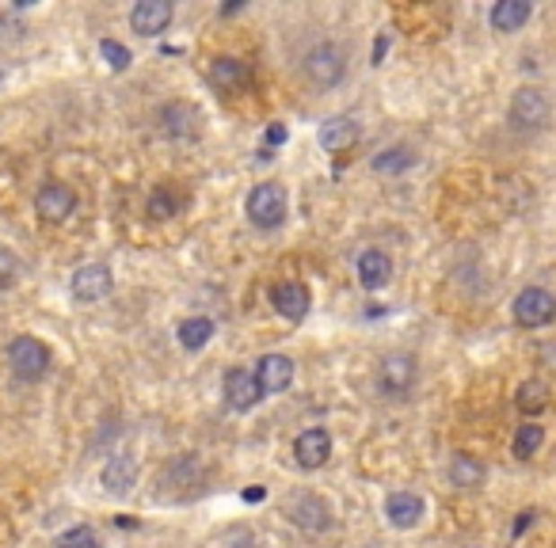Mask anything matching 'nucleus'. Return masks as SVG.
Instances as JSON below:
<instances>
[{"mask_svg":"<svg viewBox=\"0 0 556 548\" xmlns=\"http://www.w3.org/2000/svg\"><path fill=\"white\" fill-rule=\"evenodd\" d=\"M244 209H248V221L256 225V229H278L286 221V214H290V199H286V190L278 183H256Z\"/></svg>","mask_w":556,"mask_h":548,"instance_id":"1","label":"nucleus"},{"mask_svg":"<svg viewBox=\"0 0 556 548\" xmlns=\"http://www.w3.org/2000/svg\"><path fill=\"white\" fill-rule=\"evenodd\" d=\"M8 366L20 381H39L46 369H50V350H46V343H39L35 335H15L8 343Z\"/></svg>","mask_w":556,"mask_h":548,"instance_id":"2","label":"nucleus"},{"mask_svg":"<svg viewBox=\"0 0 556 548\" xmlns=\"http://www.w3.org/2000/svg\"><path fill=\"white\" fill-rule=\"evenodd\" d=\"M411 384H416V358L411 354L393 350L377 362V389L389 400H404L411 393Z\"/></svg>","mask_w":556,"mask_h":548,"instance_id":"3","label":"nucleus"},{"mask_svg":"<svg viewBox=\"0 0 556 548\" xmlns=\"http://www.w3.org/2000/svg\"><path fill=\"white\" fill-rule=\"evenodd\" d=\"M515 320L522 328H549L556 320V294H549L545 286H526L515 297Z\"/></svg>","mask_w":556,"mask_h":548,"instance_id":"4","label":"nucleus"},{"mask_svg":"<svg viewBox=\"0 0 556 548\" xmlns=\"http://www.w3.org/2000/svg\"><path fill=\"white\" fill-rule=\"evenodd\" d=\"M343 73H347V61H343L340 46L324 42V46H316V50L305 54V76L316 88H336L343 80Z\"/></svg>","mask_w":556,"mask_h":548,"instance_id":"5","label":"nucleus"},{"mask_svg":"<svg viewBox=\"0 0 556 548\" xmlns=\"http://www.w3.org/2000/svg\"><path fill=\"white\" fill-rule=\"evenodd\" d=\"M511 122L518 130H542L549 122V100L542 88H518L511 100Z\"/></svg>","mask_w":556,"mask_h":548,"instance_id":"6","label":"nucleus"},{"mask_svg":"<svg viewBox=\"0 0 556 548\" xmlns=\"http://www.w3.org/2000/svg\"><path fill=\"white\" fill-rule=\"evenodd\" d=\"M221 393H225V404L233 408V411H252L263 400V389H260V381H256V374L252 369H244V366H236V369H229L225 374V384H221Z\"/></svg>","mask_w":556,"mask_h":548,"instance_id":"7","label":"nucleus"},{"mask_svg":"<svg viewBox=\"0 0 556 548\" xmlns=\"http://www.w3.org/2000/svg\"><path fill=\"white\" fill-rule=\"evenodd\" d=\"M331 457V434L324 427H309L294 438V461L301 469H321Z\"/></svg>","mask_w":556,"mask_h":548,"instance_id":"8","label":"nucleus"},{"mask_svg":"<svg viewBox=\"0 0 556 548\" xmlns=\"http://www.w3.org/2000/svg\"><path fill=\"white\" fill-rule=\"evenodd\" d=\"M271 305H275V313L286 316V320H305L309 313V286L305 282H297V278H286V282H275L271 286Z\"/></svg>","mask_w":556,"mask_h":548,"instance_id":"9","label":"nucleus"},{"mask_svg":"<svg viewBox=\"0 0 556 548\" xmlns=\"http://www.w3.org/2000/svg\"><path fill=\"white\" fill-rule=\"evenodd\" d=\"M290 522L305 534H324V529H331V507L321 495H297L290 503Z\"/></svg>","mask_w":556,"mask_h":548,"instance_id":"10","label":"nucleus"},{"mask_svg":"<svg viewBox=\"0 0 556 548\" xmlns=\"http://www.w3.org/2000/svg\"><path fill=\"white\" fill-rule=\"evenodd\" d=\"M110 286H115V278H110L107 263H84L73 274V297L76 301H103L110 294Z\"/></svg>","mask_w":556,"mask_h":548,"instance_id":"11","label":"nucleus"},{"mask_svg":"<svg viewBox=\"0 0 556 548\" xmlns=\"http://www.w3.org/2000/svg\"><path fill=\"white\" fill-rule=\"evenodd\" d=\"M168 23H172V4L168 0H141V4H134V12H130V27L137 31V35H146V39L164 35Z\"/></svg>","mask_w":556,"mask_h":548,"instance_id":"12","label":"nucleus"},{"mask_svg":"<svg viewBox=\"0 0 556 548\" xmlns=\"http://www.w3.org/2000/svg\"><path fill=\"white\" fill-rule=\"evenodd\" d=\"M161 134L172 137V141H190L199 134V110L190 103H183V100L164 103V110H161Z\"/></svg>","mask_w":556,"mask_h":548,"instance_id":"13","label":"nucleus"},{"mask_svg":"<svg viewBox=\"0 0 556 548\" xmlns=\"http://www.w3.org/2000/svg\"><path fill=\"white\" fill-rule=\"evenodd\" d=\"M35 209H39L42 221L57 225V221H66L73 209H76V195H73L66 183H46L39 195H35Z\"/></svg>","mask_w":556,"mask_h":548,"instance_id":"14","label":"nucleus"},{"mask_svg":"<svg viewBox=\"0 0 556 548\" xmlns=\"http://www.w3.org/2000/svg\"><path fill=\"white\" fill-rule=\"evenodd\" d=\"M252 374H256L263 393H286L294 384V362L286 354H263Z\"/></svg>","mask_w":556,"mask_h":548,"instance_id":"15","label":"nucleus"},{"mask_svg":"<svg viewBox=\"0 0 556 548\" xmlns=\"http://www.w3.org/2000/svg\"><path fill=\"white\" fill-rule=\"evenodd\" d=\"M423 510H427V503L419 491H393L385 499V518L396 529H416L423 522Z\"/></svg>","mask_w":556,"mask_h":548,"instance_id":"16","label":"nucleus"},{"mask_svg":"<svg viewBox=\"0 0 556 548\" xmlns=\"http://www.w3.org/2000/svg\"><path fill=\"white\" fill-rule=\"evenodd\" d=\"M355 274H358V282L366 286V289H385L393 282V260H389V252L366 248V252L358 255Z\"/></svg>","mask_w":556,"mask_h":548,"instance_id":"17","label":"nucleus"},{"mask_svg":"<svg viewBox=\"0 0 556 548\" xmlns=\"http://www.w3.org/2000/svg\"><path fill=\"white\" fill-rule=\"evenodd\" d=\"M100 480H103V488H107L110 495H126V491H134V483H137V461H134L130 454H115V457H110V461L103 464Z\"/></svg>","mask_w":556,"mask_h":548,"instance_id":"18","label":"nucleus"},{"mask_svg":"<svg viewBox=\"0 0 556 548\" xmlns=\"http://www.w3.org/2000/svg\"><path fill=\"white\" fill-rule=\"evenodd\" d=\"M210 80L221 92H241L252 84V69L244 66L241 57H217L210 66Z\"/></svg>","mask_w":556,"mask_h":548,"instance_id":"19","label":"nucleus"},{"mask_svg":"<svg viewBox=\"0 0 556 548\" xmlns=\"http://www.w3.org/2000/svg\"><path fill=\"white\" fill-rule=\"evenodd\" d=\"M530 15H534V4H526V0H499L491 8V27L503 31V35H515V31L530 23Z\"/></svg>","mask_w":556,"mask_h":548,"instance_id":"20","label":"nucleus"},{"mask_svg":"<svg viewBox=\"0 0 556 548\" xmlns=\"http://www.w3.org/2000/svg\"><path fill=\"white\" fill-rule=\"evenodd\" d=\"M358 141V122L355 119H328L321 126V149L324 153H347Z\"/></svg>","mask_w":556,"mask_h":548,"instance_id":"21","label":"nucleus"},{"mask_svg":"<svg viewBox=\"0 0 556 548\" xmlns=\"http://www.w3.org/2000/svg\"><path fill=\"white\" fill-rule=\"evenodd\" d=\"M484 476H488V469L476 457H469V454H454L450 457V483H454V488L476 491L484 483Z\"/></svg>","mask_w":556,"mask_h":548,"instance_id":"22","label":"nucleus"},{"mask_svg":"<svg viewBox=\"0 0 556 548\" xmlns=\"http://www.w3.org/2000/svg\"><path fill=\"white\" fill-rule=\"evenodd\" d=\"M515 408L522 415H542L549 408V384L545 381H522L518 384V393H515Z\"/></svg>","mask_w":556,"mask_h":548,"instance_id":"23","label":"nucleus"},{"mask_svg":"<svg viewBox=\"0 0 556 548\" xmlns=\"http://www.w3.org/2000/svg\"><path fill=\"white\" fill-rule=\"evenodd\" d=\"M176 335H180L183 350H202L206 343H210V335H214V320L210 316H187L176 328Z\"/></svg>","mask_w":556,"mask_h":548,"instance_id":"24","label":"nucleus"},{"mask_svg":"<svg viewBox=\"0 0 556 548\" xmlns=\"http://www.w3.org/2000/svg\"><path fill=\"white\" fill-rule=\"evenodd\" d=\"M542 446H545V427H542V423H534V419H526V423L518 427L515 442H511L515 457H518V461H530V457H534Z\"/></svg>","mask_w":556,"mask_h":548,"instance_id":"25","label":"nucleus"},{"mask_svg":"<svg viewBox=\"0 0 556 548\" xmlns=\"http://www.w3.org/2000/svg\"><path fill=\"white\" fill-rule=\"evenodd\" d=\"M411 164H416V153L404 149V145H393V149H385V153L374 156V172H381V175H401V172H408Z\"/></svg>","mask_w":556,"mask_h":548,"instance_id":"26","label":"nucleus"},{"mask_svg":"<svg viewBox=\"0 0 556 548\" xmlns=\"http://www.w3.org/2000/svg\"><path fill=\"white\" fill-rule=\"evenodd\" d=\"M180 206H183V199L176 195V190H172V187H156L149 195V202H146V214L153 221H168V217L180 214Z\"/></svg>","mask_w":556,"mask_h":548,"instance_id":"27","label":"nucleus"},{"mask_svg":"<svg viewBox=\"0 0 556 548\" xmlns=\"http://www.w3.org/2000/svg\"><path fill=\"white\" fill-rule=\"evenodd\" d=\"M57 548H100V541H95V529L73 526V529H66V534L57 537Z\"/></svg>","mask_w":556,"mask_h":548,"instance_id":"28","label":"nucleus"},{"mask_svg":"<svg viewBox=\"0 0 556 548\" xmlns=\"http://www.w3.org/2000/svg\"><path fill=\"white\" fill-rule=\"evenodd\" d=\"M100 54H103V61L115 73H122V69H130V50H126L122 42H115V39H103L100 42Z\"/></svg>","mask_w":556,"mask_h":548,"instance_id":"29","label":"nucleus"},{"mask_svg":"<svg viewBox=\"0 0 556 548\" xmlns=\"http://www.w3.org/2000/svg\"><path fill=\"white\" fill-rule=\"evenodd\" d=\"M225 548H260V541L248 534V529H233V534L225 537Z\"/></svg>","mask_w":556,"mask_h":548,"instance_id":"30","label":"nucleus"},{"mask_svg":"<svg viewBox=\"0 0 556 548\" xmlns=\"http://www.w3.org/2000/svg\"><path fill=\"white\" fill-rule=\"evenodd\" d=\"M534 518H537L534 510H522V514H518V522H515V537H522V534H526V529L534 526Z\"/></svg>","mask_w":556,"mask_h":548,"instance_id":"31","label":"nucleus"},{"mask_svg":"<svg viewBox=\"0 0 556 548\" xmlns=\"http://www.w3.org/2000/svg\"><path fill=\"white\" fill-rule=\"evenodd\" d=\"M286 141V126H267V145H282Z\"/></svg>","mask_w":556,"mask_h":548,"instance_id":"32","label":"nucleus"},{"mask_svg":"<svg viewBox=\"0 0 556 548\" xmlns=\"http://www.w3.org/2000/svg\"><path fill=\"white\" fill-rule=\"evenodd\" d=\"M263 495H267L263 488H248V491H244V499H248V503H260V499H263Z\"/></svg>","mask_w":556,"mask_h":548,"instance_id":"33","label":"nucleus"}]
</instances>
